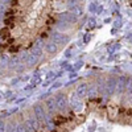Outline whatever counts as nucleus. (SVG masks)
<instances>
[{"label":"nucleus","instance_id":"nucleus-16","mask_svg":"<svg viewBox=\"0 0 132 132\" xmlns=\"http://www.w3.org/2000/svg\"><path fill=\"white\" fill-rule=\"evenodd\" d=\"M126 94L129 99H132V77L128 78V82H127V89H126Z\"/></svg>","mask_w":132,"mask_h":132},{"label":"nucleus","instance_id":"nucleus-23","mask_svg":"<svg viewBox=\"0 0 132 132\" xmlns=\"http://www.w3.org/2000/svg\"><path fill=\"white\" fill-rule=\"evenodd\" d=\"M25 129H27V132H32V131H33V128H32V126L29 124V122H25Z\"/></svg>","mask_w":132,"mask_h":132},{"label":"nucleus","instance_id":"nucleus-5","mask_svg":"<svg viewBox=\"0 0 132 132\" xmlns=\"http://www.w3.org/2000/svg\"><path fill=\"white\" fill-rule=\"evenodd\" d=\"M127 82H128V79L126 77H119L118 78V83H116V94L118 95H122L124 93V90L127 89Z\"/></svg>","mask_w":132,"mask_h":132},{"label":"nucleus","instance_id":"nucleus-8","mask_svg":"<svg viewBox=\"0 0 132 132\" xmlns=\"http://www.w3.org/2000/svg\"><path fill=\"white\" fill-rule=\"evenodd\" d=\"M70 102H71V106L77 110V111H79V110H82V102L79 101V96L77 94H73L70 96Z\"/></svg>","mask_w":132,"mask_h":132},{"label":"nucleus","instance_id":"nucleus-12","mask_svg":"<svg viewBox=\"0 0 132 132\" xmlns=\"http://www.w3.org/2000/svg\"><path fill=\"white\" fill-rule=\"evenodd\" d=\"M28 122H29V124L32 126L33 131H38V128H40V122L37 120L36 116H30V118L28 119Z\"/></svg>","mask_w":132,"mask_h":132},{"label":"nucleus","instance_id":"nucleus-10","mask_svg":"<svg viewBox=\"0 0 132 132\" xmlns=\"http://www.w3.org/2000/svg\"><path fill=\"white\" fill-rule=\"evenodd\" d=\"M46 107H48V110L53 114V112H56L57 110H58V107H57V103H56V99L54 98H49V99H46Z\"/></svg>","mask_w":132,"mask_h":132},{"label":"nucleus","instance_id":"nucleus-11","mask_svg":"<svg viewBox=\"0 0 132 132\" xmlns=\"http://www.w3.org/2000/svg\"><path fill=\"white\" fill-rule=\"evenodd\" d=\"M45 48H46L48 53H50V54H54V53H57V50H58V45H57L56 42H53L52 40H50L49 42H46Z\"/></svg>","mask_w":132,"mask_h":132},{"label":"nucleus","instance_id":"nucleus-19","mask_svg":"<svg viewBox=\"0 0 132 132\" xmlns=\"http://www.w3.org/2000/svg\"><path fill=\"white\" fill-rule=\"evenodd\" d=\"M15 129H16V126H13L12 123H8V124H7L5 132H15Z\"/></svg>","mask_w":132,"mask_h":132},{"label":"nucleus","instance_id":"nucleus-4","mask_svg":"<svg viewBox=\"0 0 132 132\" xmlns=\"http://www.w3.org/2000/svg\"><path fill=\"white\" fill-rule=\"evenodd\" d=\"M54 99H56V103H57L58 110H62V111H65V110L68 108V98H66L65 94H58Z\"/></svg>","mask_w":132,"mask_h":132},{"label":"nucleus","instance_id":"nucleus-18","mask_svg":"<svg viewBox=\"0 0 132 132\" xmlns=\"http://www.w3.org/2000/svg\"><path fill=\"white\" fill-rule=\"evenodd\" d=\"M71 13L77 17V16H79V15L82 13V9H81L79 7H74V8H73V11H71Z\"/></svg>","mask_w":132,"mask_h":132},{"label":"nucleus","instance_id":"nucleus-2","mask_svg":"<svg viewBox=\"0 0 132 132\" xmlns=\"http://www.w3.org/2000/svg\"><path fill=\"white\" fill-rule=\"evenodd\" d=\"M116 83L118 79L115 77H110L106 82V95H111L114 93H116Z\"/></svg>","mask_w":132,"mask_h":132},{"label":"nucleus","instance_id":"nucleus-14","mask_svg":"<svg viewBox=\"0 0 132 132\" xmlns=\"http://www.w3.org/2000/svg\"><path fill=\"white\" fill-rule=\"evenodd\" d=\"M20 62H21L20 57H13V58H11V62H9V66H8V68H11V69H17L19 66H20Z\"/></svg>","mask_w":132,"mask_h":132},{"label":"nucleus","instance_id":"nucleus-15","mask_svg":"<svg viewBox=\"0 0 132 132\" xmlns=\"http://www.w3.org/2000/svg\"><path fill=\"white\" fill-rule=\"evenodd\" d=\"M37 61H38V58L35 56V54H32V53H29V54H28V58H27V65H28V66H33V65H36V63H37Z\"/></svg>","mask_w":132,"mask_h":132},{"label":"nucleus","instance_id":"nucleus-3","mask_svg":"<svg viewBox=\"0 0 132 132\" xmlns=\"http://www.w3.org/2000/svg\"><path fill=\"white\" fill-rule=\"evenodd\" d=\"M52 41L53 42H56L57 45H63V44H66L69 41V37L66 36V35H62V33H60V32H53L52 33Z\"/></svg>","mask_w":132,"mask_h":132},{"label":"nucleus","instance_id":"nucleus-24","mask_svg":"<svg viewBox=\"0 0 132 132\" xmlns=\"http://www.w3.org/2000/svg\"><path fill=\"white\" fill-rule=\"evenodd\" d=\"M2 19H3V15H2V13H0V20H2Z\"/></svg>","mask_w":132,"mask_h":132},{"label":"nucleus","instance_id":"nucleus-21","mask_svg":"<svg viewBox=\"0 0 132 132\" xmlns=\"http://www.w3.org/2000/svg\"><path fill=\"white\" fill-rule=\"evenodd\" d=\"M28 54H29L28 52H23V53H21V56H20V60H21V61H25V62H27V58H28Z\"/></svg>","mask_w":132,"mask_h":132},{"label":"nucleus","instance_id":"nucleus-17","mask_svg":"<svg viewBox=\"0 0 132 132\" xmlns=\"http://www.w3.org/2000/svg\"><path fill=\"white\" fill-rule=\"evenodd\" d=\"M95 87H96L95 85H91V86H90V90L87 91V94H89L90 96H95V95H96V89H95Z\"/></svg>","mask_w":132,"mask_h":132},{"label":"nucleus","instance_id":"nucleus-7","mask_svg":"<svg viewBox=\"0 0 132 132\" xmlns=\"http://www.w3.org/2000/svg\"><path fill=\"white\" fill-rule=\"evenodd\" d=\"M42 41L40 40V41H37L36 44H35V45H33V48H32V54H35V56L38 58V57H41L42 56Z\"/></svg>","mask_w":132,"mask_h":132},{"label":"nucleus","instance_id":"nucleus-20","mask_svg":"<svg viewBox=\"0 0 132 132\" xmlns=\"http://www.w3.org/2000/svg\"><path fill=\"white\" fill-rule=\"evenodd\" d=\"M15 132H27V129H25V127H24V126L17 124V126H16V129H15Z\"/></svg>","mask_w":132,"mask_h":132},{"label":"nucleus","instance_id":"nucleus-6","mask_svg":"<svg viewBox=\"0 0 132 132\" xmlns=\"http://www.w3.org/2000/svg\"><path fill=\"white\" fill-rule=\"evenodd\" d=\"M60 17H61V21L68 23V24H71V23H75L77 21V17L73 13H70V12H63V13H61Z\"/></svg>","mask_w":132,"mask_h":132},{"label":"nucleus","instance_id":"nucleus-1","mask_svg":"<svg viewBox=\"0 0 132 132\" xmlns=\"http://www.w3.org/2000/svg\"><path fill=\"white\" fill-rule=\"evenodd\" d=\"M33 112H35V116L37 118V120L40 123H45L46 112H45V110L42 108L41 104H35V107H33Z\"/></svg>","mask_w":132,"mask_h":132},{"label":"nucleus","instance_id":"nucleus-13","mask_svg":"<svg viewBox=\"0 0 132 132\" xmlns=\"http://www.w3.org/2000/svg\"><path fill=\"white\" fill-rule=\"evenodd\" d=\"M9 62H11V58L7 56V54H3V56H0V68H7L9 66Z\"/></svg>","mask_w":132,"mask_h":132},{"label":"nucleus","instance_id":"nucleus-22","mask_svg":"<svg viewBox=\"0 0 132 132\" xmlns=\"http://www.w3.org/2000/svg\"><path fill=\"white\" fill-rule=\"evenodd\" d=\"M5 129H7V124L0 120V132H5Z\"/></svg>","mask_w":132,"mask_h":132},{"label":"nucleus","instance_id":"nucleus-9","mask_svg":"<svg viewBox=\"0 0 132 132\" xmlns=\"http://www.w3.org/2000/svg\"><path fill=\"white\" fill-rule=\"evenodd\" d=\"M89 87H87V85L86 83H81V85H78V87H77V95H78L79 98H85L86 95H87V90Z\"/></svg>","mask_w":132,"mask_h":132}]
</instances>
